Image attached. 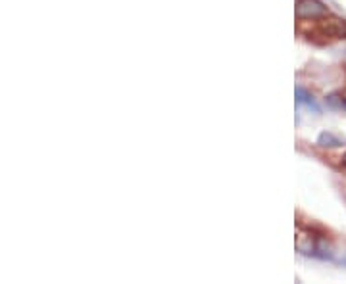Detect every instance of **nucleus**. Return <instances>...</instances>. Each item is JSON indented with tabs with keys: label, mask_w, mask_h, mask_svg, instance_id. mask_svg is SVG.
Returning a JSON list of instances; mask_svg holds the SVG:
<instances>
[{
	"label": "nucleus",
	"mask_w": 346,
	"mask_h": 284,
	"mask_svg": "<svg viewBox=\"0 0 346 284\" xmlns=\"http://www.w3.org/2000/svg\"><path fill=\"white\" fill-rule=\"evenodd\" d=\"M319 144H323V146H339L341 142H339L337 138H333L331 134H321V138H319Z\"/></svg>",
	"instance_id": "nucleus-4"
},
{
	"label": "nucleus",
	"mask_w": 346,
	"mask_h": 284,
	"mask_svg": "<svg viewBox=\"0 0 346 284\" xmlns=\"http://www.w3.org/2000/svg\"><path fill=\"white\" fill-rule=\"evenodd\" d=\"M343 165H345V167H346V154H345V156H343Z\"/></svg>",
	"instance_id": "nucleus-5"
},
{
	"label": "nucleus",
	"mask_w": 346,
	"mask_h": 284,
	"mask_svg": "<svg viewBox=\"0 0 346 284\" xmlns=\"http://www.w3.org/2000/svg\"><path fill=\"white\" fill-rule=\"evenodd\" d=\"M327 14L329 10L321 0H298L296 2V19H315Z\"/></svg>",
	"instance_id": "nucleus-2"
},
{
	"label": "nucleus",
	"mask_w": 346,
	"mask_h": 284,
	"mask_svg": "<svg viewBox=\"0 0 346 284\" xmlns=\"http://www.w3.org/2000/svg\"><path fill=\"white\" fill-rule=\"evenodd\" d=\"M296 100L300 102V104H306V106H310V108H314V110H317L314 104V100H312V96L308 95L304 89H296Z\"/></svg>",
	"instance_id": "nucleus-3"
},
{
	"label": "nucleus",
	"mask_w": 346,
	"mask_h": 284,
	"mask_svg": "<svg viewBox=\"0 0 346 284\" xmlns=\"http://www.w3.org/2000/svg\"><path fill=\"white\" fill-rule=\"evenodd\" d=\"M296 31L315 42H331L346 38V21L327 14L315 19H298Z\"/></svg>",
	"instance_id": "nucleus-1"
}]
</instances>
